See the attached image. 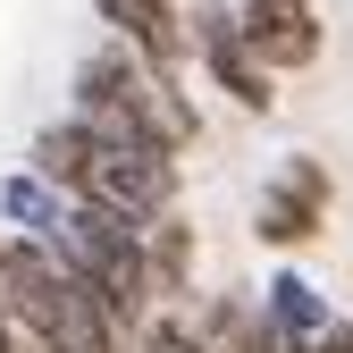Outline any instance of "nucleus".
I'll list each match as a JSON object with an SVG mask.
<instances>
[{"label": "nucleus", "instance_id": "f257e3e1", "mask_svg": "<svg viewBox=\"0 0 353 353\" xmlns=\"http://www.w3.org/2000/svg\"><path fill=\"white\" fill-rule=\"evenodd\" d=\"M26 168H42L68 202L110 210V219H135V228H152L160 210H185V160H176V152L118 143V135H101V126H84V118H51L34 135Z\"/></svg>", "mask_w": 353, "mask_h": 353}, {"label": "nucleus", "instance_id": "f03ea898", "mask_svg": "<svg viewBox=\"0 0 353 353\" xmlns=\"http://www.w3.org/2000/svg\"><path fill=\"white\" fill-rule=\"evenodd\" d=\"M0 294H9L17 336L42 345V353H135L126 328H118V312L68 270L51 244L9 236V228H0Z\"/></svg>", "mask_w": 353, "mask_h": 353}, {"label": "nucleus", "instance_id": "7ed1b4c3", "mask_svg": "<svg viewBox=\"0 0 353 353\" xmlns=\"http://www.w3.org/2000/svg\"><path fill=\"white\" fill-rule=\"evenodd\" d=\"M84 126H101L118 143H160V152H202V110L185 84H168L160 68H143L126 42H93V51L76 59V110Z\"/></svg>", "mask_w": 353, "mask_h": 353}, {"label": "nucleus", "instance_id": "20e7f679", "mask_svg": "<svg viewBox=\"0 0 353 353\" xmlns=\"http://www.w3.org/2000/svg\"><path fill=\"white\" fill-rule=\"evenodd\" d=\"M51 252H59L68 270H76L84 286L110 303V312H118L126 345L152 328V312H160V286H152V252H143V228H135V219H110V210H84V202H76Z\"/></svg>", "mask_w": 353, "mask_h": 353}, {"label": "nucleus", "instance_id": "39448f33", "mask_svg": "<svg viewBox=\"0 0 353 353\" xmlns=\"http://www.w3.org/2000/svg\"><path fill=\"white\" fill-rule=\"evenodd\" d=\"M328 219H336V176H328V160L320 152H286L270 176H261V194H252V244L278 252V261H294L303 244L328 236Z\"/></svg>", "mask_w": 353, "mask_h": 353}, {"label": "nucleus", "instance_id": "423d86ee", "mask_svg": "<svg viewBox=\"0 0 353 353\" xmlns=\"http://www.w3.org/2000/svg\"><path fill=\"white\" fill-rule=\"evenodd\" d=\"M194 68H202V84H210V93H228L244 118H270V110H278V68L244 42L236 9H219V0L194 17Z\"/></svg>", "mask_w": 353, "mask_h": 353}, {"label": "nucleus", "instance_id": "0eeeda50", "mask_svg": "<svg viewBox=\"0 0 353 353\" xmlns=\"http://www.w3.org/2000/svg\"><path fill=\"white\" fill-rule=\"evenodd\" d=\"M93 17L110 26V42H126L143 68H160L168 84L194 76V17L176 0H93Z\"/></svg>", "mask_w": 353, "mask_h": 353}, {"label": "nucleus", "instance_id": "6e6552de", "mask_svg": "<svg viewBox=\"0 0 353 353\" xmlns=\"http://www.w3.org/2000/svg\"><path fill=\"white\" fill-rule=\"evenodd\" d=\"M236 26L278 76H312L328 59V26H320L312 0H236Z\"/></svg>", "mask_w": 353, "mask_h": 353}, {"label": "nucleus", "instance_id": "1a4fd4ad", "mask_svg": "<svg viewBox=\"0 0 353 353\" xmlns=\"http://www.w3.org/2000/svg\"><path fill=\"white\" fill-rule=\"evenodd\" d=\"M261 320H270L278 345H312V336H328L345 312H336V303H328L312 278H303V270H294V261H278V270L261 278Z\"/></svg>", "mask_w": 353, "mask_h": 353}, {"label": "nucleus", "instance_id": "9d476101", "mask_svg": "<svg viewBox=\"0 0 353 353\" xmlns=\"http://www.w3.org/2000/svg\"><path fill=\"white\" fill-rule=\"evenodd\" d=\"M68 194L51 185L42 168H9L0 176V228L9 236H34V244H59V228H68Z\"/></svg>", "mask_w": 353, "mask_h": 353}, {"label": "nucleus", "instance_id": "9b49d317", "mask_svg": "<svg viewBox=\"0 0 353 353\" xmlns=\"http://www.w3.org/2000/svg\"><path fill=\"white\" fill-rule=\"evenodd\" d=\"M194 328H202V353H278L270 320H261V294H202Z\"/></svg>", "mask_w": 353, "mask_h": 353}, {"label": "nucleus", "instance_id": "f8f14e48", "mask_svg": "<svg viewBox=\"0 0 353 353\" xmlns=\"http://www.w3.org/2000/svg\"><path fill=\"white\" fill-rule=\"evenodd\" d=\"M143 252H152L160 303H185V294H194V219H185V210H160L152 228H143Z\"/></svg>", "mask_w": 353, "mask_h": 353}, {"label": "nucleus", "instance_id": "ddd939ff", "mask_svg": "<svg viewBox=\"0 0 353 353\" xmlns=\"http://www.w3.org/2000/svg\"><path fill=\"white\" fill-rule=\"evenodd\" d=\"M135 353H202V328H194V303H160L152 328L135 336Z\"/></svg>", "mask_w": 353, "mask_h": 353}, {"label": "nucleus", "instance_id": "4468645a", "mask_svg": "<svg viewBox=\"0 0 353 353\" xmlns=\"http://www.w3.org/2000/svg\"><path fill=\"white\" fill-rule=\"evenodd\" d=\"M278 353H353V320H336V328L312 336V345H278Z\"/></svg>", "mask_w": 353, "mask_h": 353}]
</instances>
